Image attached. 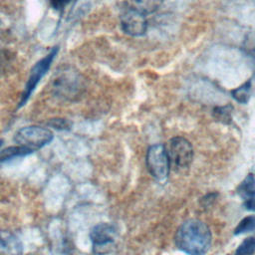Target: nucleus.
<instances>
[{
	"label": "nucleus",
	"instance_id": "f257e3e1",
	"mask_svg": "<svg viewBox=\"0 0 255 255\" xmlns=\"http://www.w3.org/2000/svg\"><path fill=\"white\" fill-rule=\"evenodd\" d=\"M175 245L189 254H203L211 245V233L208 226L198 219L184 221L176 230Z\"/></svg>",
	"mask_w": 255,
	"mask_h": 255
},
{
	"label": "nucleus",
	"instance_id": "f03ea898",
	"mask_svg": "<svg viewBox=\"0 0 255 255\" xmlns=\"http://www.w3.org/2000/svg\"><path fill=\"white\" fill-rule=\"evenodd\" d=\"M52 91L56 97L62 100L76 101L84 94V78L75 70H63L54 78Z\"/></svg>",
	"mask_w": 255,
	"mask_h": 255
},
{
	"label": "nucleus",
	"instance_id": "7ed1b4c3",
	"mask_svg": "<svg viewBox=\"0 0 255 255\" xmlns=\"http://www.w3.org/2000/svg\"><path fill=\"white\" fill-rule=\"evenodd\" d=\"M53 139V132L40 126H28L19 128L15 135L14 140L17 144L22 145L32 152L47 145Z\"/></svg>",
	"mask_w": 255,
	"mask_h": 255
},
{
	"label": "nucleus",
	"instance_id": "20e7f679",
	"mask_svg": "<svg viewBox=\"0 0 255 255\" xmlns=\"http://www.w3.org/2000/svg\"><path fill=\"white\" fill-rule=\"evenodd\" d=\"M146 166L151 176L157 181H164L169 174L170 161L166 147L156 143L148 147L146 151Z\"/></svg>",
	"mask_w": 255,
	"mask_h": 255
},
{
	"label": "nucleus",
	"instance_id": "39448f33",
	"mask_svg": "<svg viewBox=\"0 0 255 255\" xmlns=\"http://www.w3.org/2000/svg\"><path fill=\"white\" fill-rule=\"evenodd\" d=\"M58 52H59V48L57 46L53 47L51 49V51L45 57H43L41 60H39L32 67V69L30 71L28 81H27V83L25 85V88H24V91L21 95V98H20V101H19V104H18V108H22L27 103V101L29 100V98L33 94L34 90L38 86L39 82L43 78V76H45L47 71L50 69V66L53 63V61H54L55 57L57 56Z\"/></svg>",
	"mask_w": 255,
	"mask_h": 255
},
{
	"label": "nucleus",
	"instance_id": "423d86ee",
	"mask_svg": "<svg viewBox=\"0 0 255 255\" xmlns=\"http://www.w3.org/2000/svg\"><path fill=\"white\" fill-rule=\"evenodd\" d=\"M167 154L172 166L176 170L187 168L193 158V148L191 143L182 136L171 138L166 147Z\"/></svg>",
	"mask_w": 255,
	"mask_h": 255
},
{
	"label": "nucleus",
	"instance_id": "0eeeda50",
	"mask_svg": "<svg viewBox=\"0 0 255 255\" xmlns=\"http://www.w3.org/2000/svg\"><path fill=\"white\" fill-rule=\"evenodd\" d=\"M118 231L115 225L111 223H99L95 225L90 231V239L93 243L95 253H101L102 249L106 248V253L109 252L116 241Z\"/></svg>",
	"mask_w": 255,
	"mask_h": 255
},
{
	"label": "nucleus",
	"instance_id": "6e6552de",
	"mask_svg": "<svg viewBox=\"0 0 255 255\" xmlns=\"http://www.w3.org/2000/svg\"><path fill=\"white\" fill-rule=\"evenodd\" d=\"M146 15L125 7L121 14V26L123 31L133 37L142 36L147 29Z\"/></svg>",
	"mask_w": 255,
	"mask_h": 255
},
{
	"label": "nucleus",
	"instance_id": "1a4fd4ad",
	"mask_svg": "<svg viewBox=\"0 0 255 255\" xmlns=\"http://www.w3.org/2000/svg\"><path fill=\"white\" fill-rule=\"evenodd\" d=\"M22 249V243L16 235L9 231H0V254H20Z\"/></svg>",
	"mask_w": 255,
	"mask_h": 255
},
{
	"label": "nucleus",
	"instance_id": "9d476101",
	"mask_svg": "<svg viewBox=\"0 0 255 255\" xmlns=\"http://www.w3.org/2000/svg\"><path fill=\"white\" fill-rule=\"evenodd\" d=\"M164 0H125V7L134 10L143 15L155 12Z\"/></svg>",
	"mask_w": 255,
	"mask_h": 255
},
{
	"label": "nucleus",
	"instance_id": "9b49d317",
	"mask_svg": "<svg viewBox=\"0 0 255 255\" xmlns=\"http://www.w3.org/2000/svg\"><path fill=\"white\" fill-rule=\"evenodd\" d=\"M32 153V151L22 145H13V146H8L0 151V163L7 162L11 159L17 158V157H22L27 154Z\"/></svg>",
	"mask_w": 255,
	"mask_h": 255
},
{
	"label": "nucleus",
	"instance_id": "f8f14e48",
	"mask_svg": "<svg viewBox=\"0 0 255 255\" xmlns=\"http://www.w3.org/2000/svg\"><path fill=\"white\" fill-rule=\"evenodd\" d=\"M237 193L244 200L255 194V176L252 173L246 175V177L239 183Z\"/></svg>",
	"mask_w": 255,
	"mask_h": 255
},
{
	"label": "nucleus",
	"instance_id": "ddd939ff",
	"mask_svg": "<svg viewBox=\"0 0 255 255\" xmlns=\"http://www.w3.org/2000/svg\"><path fill=\"white\" fill-rule=\"evenodd\" d=\"M251 81H248L231 92L232 97L241 104H246L251 96Z\"/></svg>",
	"mask_w": 255,
	"mask_h": 255
},
{
	"label": "nucleus",
	"instance_id": "4468645a",
	"mask_svg": "<svg viewBox=\"0 0 255 255\" xmlns=\"http://www.w3.org/2000/svg\"><path fill=\"white\" fill-rule=\"evenodd\" d=\"M14 61L15 58L11 52L7 50H0V76L11 72Z\"/></svg>",
	"mask_w": 255,
	"mask_h": 255
},
{
	"label": "nucleus",
	"instance_id": "2eb2a0df",
	"mask_svg": "<svg viewBox=\"0 0 255 255\" xmlns=\"http://www.w3.org/2000/svg\"><path fill=\"white\" fill-rule=\"evenodd\" d=\"M255 229V215H250L244 217L234 229V234H242L245 232H250Z\"/></svg>",
	"mask_w": 255,
	"mask_h": 255
},
{
	"label": "nucleus",
	"instance_id": "dca6fc26",
	"mask_svg": "<svg viewBox=\"0 0 255 255\" xmlns=\"http://www.w3.org/2000/svg\"><path fill=\"white\" fill-rule=\"evenodd\" d=\"M255 252V237L246 238L235 251L236 254H253Z\"/></svg>",
	"mask_w": 255,
	"mask_h": 255
},
{
	"label": "nucleus",
	"instance_id": "f3484780",
	"mask_svg": "<svg viewBox=\"0 0 255 255\" xmlns=\"http://www.w3.org/2000/svg\"><path fill=\"white\" fill-rule=\"evenodd\" d=\"M48 126L58 130H68L72 128V123L64 118H54L49 120Z\"/></svg>",
	"mask_w": 255,
	"mask_h": 255
},
{
	"label": "nucleus",
	"instance_id": "a211bd4d",
	"mask_svg": "<svg viewBox=\"0 0 255 255\" xmlns=\"http://www.w3.org/2000/svg\"><path fill=\"white\" fill-rule=\"evenodd\" d=\"M72 0H50V4L53 9L57 11H63L64 8L71 2Z\"/></svg>",
	"mask_w": 255,
	"mask_h": 255
},
{
	"label": "nucleus",
	"instance_id": "6ab92c4d",
	"mask_svg": "<svg viewBox=\"0 0 255 255\" xmlns=\"http://www.w3.org/2000/svg\"><path fill=\"white\" fill-rule=\"evenodd\" d=\"M244 207L248 210L255 211V194L244 199Z\"/></svg>",
	"mask_w": 255,
	"mask_h": 255
},
{
	"label": "nucleus",
	"instance_id": "aec40b11",
	"mask_svg": "<svg viewBox=\"0 0 255 255\" xmlns=\"http://www.w3.org/2000/svg\"><path fill=\"white\" fill-rule=\"evenodd\" d=\"M2 143H3V139H0V146L2 145Z\"/></svg>",
	"mask_w": 255,
	"mask_h": 255
}]
</instances>
